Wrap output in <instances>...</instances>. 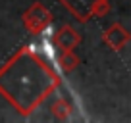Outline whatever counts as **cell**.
I'll use <instances>...</instances> for the list:
<instances>
[{
  "label": "cell",
  "mask_w": 131,
  "mask_h": 123,
  "mask_svg": "<svg viewBox=\"0 0 131 123\" xmlns=\"http://www.w3.org/2000/svg\"><path fill=\"white\" fill-rule=\"evenodd\" d=\"M60 87V71L31 46L17 48L0 66V96L21 117H31Z\"/></svg>",
  "instance_id": "1"
},
{
  "label": "cell",
  "mask_w": 131,
  "mask_h": 123,
  "mask_svg": "<svg viewBox=\"0 0 131 123\" xmlns=\"http://www.w3.org/2000/svg\"><path fill=\"white\" fill-rule=\"evenodd\" d=\"M79 23H87L93 17H104L110 12V0H58Z\"/></svg>",
  "instance_id": "2"
},
{
  "label": "cell",
  "mask_w": 131,
  "mask_h": 123,
  "mask_svg": "<svg viewBox=\"0 0 131 123\" xmlns=\"http://www.w3.org/2000/svg\"><path fill=\"white\" fill-rule=\"evenodd\" d=\"M52 21H54L52 12H50L42 2H39V0L33 2V4L21 14V23H23V27L27 29V33L35 35V37L45 33L46 29L52 25Z\"/></svg>",
  "instance_id": "3"
},
{
  "label": "cell",
  "mask_w": 131,
  "mask_h": 123,
  "mask_svg": "<svg viewBox=\"0 0 131 123\" xmlns=\"http://www.w3.org/2000/svg\"><path fill=\"white\" fill-rule=\"evenodd\" d=\"M131 41V33L123 27L119 21H114L112 25H108L102 33V42L108 46L110 50L118 52V50H123Z\"/></svg>",
  "instance_id": "4"
},
{
  "label": "cell",
  "mask_w": 131,
  "mask_h": 123,
  "mask_svg": "<svg viewBox=\"0 0 131 123\" xmlns=\"http://www.w3.org/2000/svg\"><path fill=\"white\" fill-rule=\"evenodd\" d=\"M54 44L60 50H73L81 44V35L71 27L70 23H64L54 33Z\"/></svg>",
  "instance_id": "5"
},
{
  "label": "cell",
  "mask_w": 131,
  "mask_h": 123,
  "mask_svg": "<svg viewBox=\"0 0 131 123\" xmlns=\"http://www.w3.org/2000/svg\"><path fill=\"white\" fill-rule=\"evenodd\" d=\"M79 64H81V60H79V56L73 50H62V54L58 56V69H60L62 73H71V71H75L79 67Z\"/></svg>",
  "instance_id": "6"
},
{
  "label": "cell",
  "mask_w": 131,
  "mask_h": 123,
  "mask_svg": "<svg viewBox=\"0 0 131 123\" xmlns=\"http://www.w3.org/2000/svg\"><path fill=\"white\" fill-rule=\"evenodd\" d=\"M50 114L58 119V121H68L73 114V106H71L70 100L66 98H56L52 104H50Z\"/></svg>",
  "instance_id": "7"
}]
</instances>
